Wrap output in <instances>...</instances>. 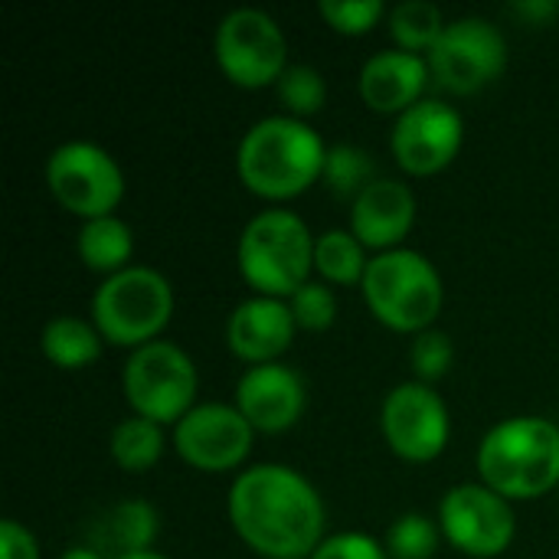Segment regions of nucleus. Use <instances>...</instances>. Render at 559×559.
Instances as JSON below:
<instances>
[{"mask_svg":"<svg viewBox=\"0 0 559 559\" xmlns=\"http://www.w3.org/2000/svg\"><path fill=\"white\" fill-rule=\"evenodd\" d=\"M229 524L265 559H311L324 544L318 488L288 465H252L229 488Z\"/></svg>","mask_w":559,"mask_h":559,"instance_id":"nucleus-1","label":"nucleus"},{"mask_svg":"<svg viewBox=\"0 0 559 559\" xmlns=\"http://www.w3.org/2000/svg\"><path fill=\"white\" fill-rule=\"evenodd\" d=\"M328 147L321 134L292 115L255 121L236 151L239 180L265 200H292L321 180Z\"/></svg>","mask_w":559,"mask_h":559,"instance_id":"nucleus-2","label":"nucleus"},{"mask_svg":"<svg viewBox=\"0 0 559 559\" xmlns=\"http://www.w3.org/2000/svg\"><path fill=\"white\" fill-rule=\"evenodd\" d=\"M481 485L508 501H534L559 485V426L544 416L498 423L478 445Z\"/></svg>","mask_w":559,"mask_h":559,"instance_id":"nucleus-3","label":"nucleus"},{"mask_svg":"<svg viewBox=\"0 0 559 559\" xmlns=\"http://www.w3.org/2000/svg\"><path fill=\"white\" fill-rule=\"evenodd\" d=\"M314 236L292 210H262L239 236L236 262L249 288L288 301L314 272Z\"/></svg>","mask_w":559,"mask_h":559,"instance_id":"nucleus-4","label":"nucleus"},{"mask_svg":"<svg viewBox=\"0 0 559 559\" xmlns=\"http://www.w3.org/2000/svg\"><path fill=\"white\" fill-rule=\"evenodd\" d=\"M364 301L370 314L400 334H423L445 305L439 269L416 249H390L370 259L364 275Z\"/></svg>","mask_w":559,"mask_h":559,"instance_id":"nucleus-5","label":"nucleus"},{"mask_svg":"<svg viewBox=\"0 0 559 559\" xmlns=\"http://www.w3.org/2000/svg\"><path fill=\"white\" fill-rule=\"evenodd\" d=\"M174 314L170 282L147 265H131L98 285L92 295V324L115 347H144L157 341Z\"/></svg>","mask_w":559,"mask_h":559,"instance_id":"nucleus-6","label":"nucleus"},{"mask_svg":"<svg viewBox=\"0 0 559 559\" xmlns=\"http://www.w3.org/2000/svg\"><path fill=\"white\" fill-rule=\"evenodd\" d=\"M121 390L134 416L157 426H177L197 396V367L190 354L170 341H151L131 350L121 370Z\"/></svg>","mask_w":559,"mask_h":559,"instance_id":"nucleus-7","label":"nucleus"},{"mask_svg":"<svg viewBox=\"0 0 559 559\" xmlns=\"http://www.w3.org/2000/svg\"><path fill=\"white\" fill-rule=\"evenodd\" d=\"M46 187L66 213L88 223L115 216L124 197V174L105 147L92 141H66L46 157Z\"/></svg>","mask_w":559,"mask_h":559,"instance_id":"nucleus-8","label":"nucleus"},{"mask_svg":"<svg viewBox=\"0 0 559 559\" xmlns=\"http://www.w3.org/2000/svg\"><path fill=\"white\" fill-rule=\"evenodd\" d=\"M216 62L239 88L275 85L288 69V43L272 13L236 7L216 26Z\"/></svg>","mask_w":559,"mask_h":559,"instance_id":"nucleus-9","label":"nucleus"},{"mask_svg":"<svg viewBox=\"0 0 559 559\" xmlns=\"http://www.w3.org/2000/svg\"><path fill=\"white\" fill-rule=\"evenodd\" d=\"M432 79L455 92L472 95L495 82L508 66V43L504 33L485 16H462L445 26L432 52L426 56Z\"/></svg>","mask_w":559,"mask_h":559,"instance_id":"nucleus-10","label":"nucleus"},{"mask_svg":"<svg viewBox=\"0 0 559 559\" xmlns=\"http://www.w3.org/2000/svg\"><path fill=\"white\" fill-rule=\"evenodd\" d=\"M442 537L465 557H501L518 534L511 501L488 485H459L439 504Z\"/></svg>","mask_w":559,"mask_h":559,"instance_id":"nucleus-11","label":"nucleus"},{"mask_svg":"<svg viewBox=\"0 0 559 559\" xmlns=\"http://www.w3.org/2000/svg\"><path fill=\"white\" fill-rule=\"evenodd\" d=\"M380 429L386 445L403 462H432L445 452L452 419L445 400L419 380L400 383L386 393L380 409Z\"/></svg>","mask_w":559,"mask_h":559,"instance_id":"nucleus-12","label":"nucleus"},{"mask_svg":"<svg viewBox=\"0 0 559 559\" xmlns=\"http://www.w3.org/2000/svg\"><path fill=\"white\" fill-rule=\"evenodd\" d=\"M255 429L229 403L193 406L174 426V452L197 472H233L252 452Z\"/></svg>","mask_w":559,"mask_h":559,"instance_id":"nucleus-13","label":"nucleus"},{"mask_svg":"<svg viewBox=\"0 0 559 559\" xmlns=\"http://www.w3.org/2000/svg\"><path fill=\"white\" fill-rule=\"evenodd\" d=\"M462 141H465L462 115L439 98L416 102L409 111L396 118L390 134L396 164L413 177H432L445 170L459 157Z\"/></svg>","mask_w":559,"mask_h":559,"instance_id":"nucleus-14","label":"nucleus"},{"mask_svg":"<svg viewBox=\"0 0 559 559\" xmlns=\"http://www.w3.org/2000/svg\"><path fill=\"white\" fill-rule=\"evenodd\" d=\"M308 403V390L298 370L285 364L249 367L236 386V409L249 419L255 432H285L292 429Z\"/></svg>","mask_w":559,"mask_h":559,"instance_id":"nucleus-15","label":"nucleus"},{"mask_svg":"<svg viewBox=\"0 0 559 559\" xmlns=\"http://www.w3.org/2000/svg\"><path fill=\"white\" fill-rule=\"evenodd\" d=\"M295 331L298 324L288 301L255 295L233 308L226 321V347L252 367L278 364V357L292 347Z\"/></svg>","mask_w":559,"mask_h":559,"instance_id":"nucleus-16","label":"nucleus"},{"mask_svg":"<svg viewBox=\"0 0 559 559\" xmlns=\"http://www.w3.org/2000/svg\"><path fill=\"white\" fill-rule=\"evenodd\" d=\"M416 226V197L403 180L380 177L350 203V233L380 252L400 249Z\"/></svg>","mask_w":559,"mask_h":559,"instance_id":"nucleus-17","label":"nucleus"},{"mask_svg":"<svg viewBox=\"0 0 559 559\" xmlns=\"http://www.w3.org/2000/svg\"><path fill=\"white\" fill-rule=\"evenodd\" d=\"M432 72L429 62L406 49H383L373 52L360 69V98L383 115H403L416 102H423V92L429 85Z\"/></svg>","mask_w":559,"mask_h":559,"instance_id":"nucleus-18","label":"nucleus"},{"mask_svg":"<svg viewBox=\"0 0 559 559\" xmlns=\"http://www.w3.org/2000/svg\"><path fill=\"white\" fill-rule=\"evenodd\" d=\"M157 537V511L147 501H121L115 504L102 524L92 531V550H105L111 559L147 554Z\"/></svg>","mask_w":559,"mask_h":559,"instance_id":"nucleus-19","label":"nucleus"},{"mask_svg":"<svg viewBox=\"0 0 559 559\" xmlns=\"http://www.w3.org/2000/svg\"><path fill=\"white\" fill-rule=\"evenodd\" d=\"M75 249H79V259H82L92 272L111 278V275L131 269L134 233H131V226H128L124 219H118V216H98V219L82 223Z\"/></svg>","mask_w":559,"mask_h":559,"instance_id":"nucleus-20","label":"nucleus"},{"mask_svg":"<svg viewBox=\"0 0 559 559\" xmlns=\"http://www.w3.org/2000/svg\"><path fill=\"white\" fill-rule=\"evenodd\" d=\"M102 331L75 314H59L43 324L39 350L59 370H85L102 357Z\"/></svg>","mask_w":559,"mask_h":559,"instance_id":"nucleus-21","label":"nucleus"},{"mask_svg":"<svg viewBox=\"0 0 559 559\" xmlns=\"http://www.w3.org/2000/svg\"><path fill=\"white\" fill-rule=\"evenodd\" d=\"M314 269L328 285H364L367 246L350 229H328L314 242Z\"/></svg>","mask_w":559,"mask_h":559,"instance_id":"nucleus-22","label":"nucleus"},{"mask_svg":"<svg viewBox=\"0 0 559 559\" xmlns=\"http://www.w3.org/2000/svg\"><path fill=\"white\" fill-rule=\"evenodd\" d=\"M111 459L121 472H151L164 459V429L144 416L121 419L111 432Z\"/></svg>","mask_w":559,"mask_h":559,"instance_id":"nucleus-23","label":"nucleus"},{"mask_svg":"<svg viewBox=\"0 0 559 559\" xmlns=\"http://www.w3.org/2000/svg\"><path fill=\"white\" fill-rule=\"evenodd\" d=\"M386 20H390V36L396 39V46L406 52H416V56H423V52L429 56L449 26L442 20V10L429 0H406L400 7H393Z\"/></svg>","mask_w":559,"mask_h":559,"instance_id":"nucleus-24","label":"nucleus"},{"mask_svg":"<svg viewBox=\"0 0 559 559\" xmlns=\"http://www.w3.org/2000/svg\"><path fill=\"white\" fill-rule=\"evenodd\" d=\"M321 180L328 183V190L337 200H350L354 203L380 177H377V164H373L370 151H364L357 144H334V147H328Z\"/></svg>","mask_w":559,"mask_h":559,"instance_id":"nucleus-25","label":"nucleus"},{"mask_svg":"<svg viewBox=\"0 0 559 559\" xmlns=\"http://www.w3.org/2000/svg\"><path fill=\"white\" fill-rule=\"evenodd\" d=\"M442 544L439 521H429L426 514H403L386 531V557L390 559H432Z\"/></svg>","mask_w":559,"mask_h":559,"instance_id":"nucleus-26","label":"nucleus"},{"mask_svg":"<svg viewBox=\"0 0 559 559\" xmlns=\"http://www.w3.org/2000/svg\"><path fill=\"white\" fill-rule=\"evenodd\" d=\"M278 102L288 108L292 118H311L324 108L328 102V85L324 75L314 66H288L285 75L275 82Z\"/></svg>","mask_w":559,"mask_h":559,"instance_id":"nucleus-27","label":"nucleus"},{"mask_svg":"<svg viewBox=\"0 0 559 559\" xmlns=\"http://www.w3.org/2000/svg\"><path fill=\"white\" fill-rule=\"evenodd\" d=\"M298 331H328L337 321V295L328 282H308L288 298Z\"/></svg>","mask_w":559,"mask_h":559,"instance_id":"nucleus-28","label":"nucleus"},{"mask_svg":"<svg viewBox=\"0 0 559 559\" xmlns=\"http://www.w3.org/2000/svg\"><path fill=\"white\" fill-rule=\"evenodd\" d=\"M409 364L416 370V380L419 383H436L442 380L452 364H455V350H452V337L442 334V331H423L416 334L413 347H409Z\"/></svg>","mask_w":559,"mask_h":559,"instance_id":"nucleus-29","label":"nucleus"},{"mask_svg":"<svg viewBox=\"0 0 559 559\" xmlns=\"http://www.w3.org/2000/svg\"><path fill=\"white\" fill-rule=\"evenodd\" d=\"M321 16L344 36H364L370 33L386 13L383 0H321Z\"/></svg>","mask_w":559,"mask_h":559,"instance_id":"nucleus-30","label":"nucleus"},{"mask_svg":"<svg viewBox=\"0 0 559 559\" xmlns=\"http://www.w3.org/2000/svg\"><path fill=\"white\" fill-rule=\"evenodd\" d=\"M311 559H390L386 547L367 534L347 531V534H334L324 537V544L311 554Z\"/></svg>","mask_w":559,"mask_h":559,"instance_id":"nucleus-31","label":"nucleus"},{"mask_svg":"<svg viewBox=\"0 0 559 559\" xmlns=\"http://www.w3.org/2000/svg\"><path fill=\"white\" fill-rule=\"evenodd\" d=\"M0 559H39L36 537L20 521H0Z\"/></svg>","mask_w":559,"mask_h":559,"instance_id":"nucleus-32","label":"nucleus"},{"mask_svg":"<svg viewBox=\"0 0 559 559\" xmlns=\"http://www.w3.org/2000/svg\"><path fill=\"white\" fill-rule=\"evenodd\" d=\"M59 559H105V554H98L92 547H69Z\"/></svg>","mask_w":559,"mask_h":559,"instance_id":"nucleus-33","label":"nucleus"},{"mask_svg":"<svg viewBox=\"0 0 559 559\" xmlns=\"http://www.w3.org/2000/svg\"><path fill=\"white\" fill-rule=\"evenodd\" d=\"M121 559H167V557H160V554L147 550V554H131V557H121Z\"/></svg>","mask_w":559,"mask_h":559,"instance_id":"nucleus-34","label":"nucleus"}]
</instances>
